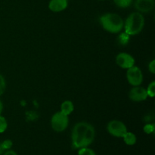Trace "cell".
I'll use <instances>...</instances> for the list:
<instances>
[{"instance_id": "1", "label": "cell", "mask_w": 155, "mask_h": 155, "mask_svg": "<svg viewBox=\"0 0 155 155\" xmlns=\"http://www.w3.org/2000/svg\"><path fill=\"white\" fill-rule=\"evenodd\" d=\"M101 26L106 31L111 33H118L124 27V21L117 14L107 13L100 18Z\"/></svg>"}, {"instance_id": "2", "label": "cell", "mask_w": 155, "mask_h": 155, "mask_svg": "<svg viewBox=\"0 0 155 155\" xmlns=\"http://www.w3.org/2000/svg\"><path fill=\"white\" fill-rule=\"evenodd\" d=\"M145 26V18L140 12H133L129 15L124 23L125 33L130 36L139 34Z\"/></svg>"}, {"instance_id": "3", "label": "cell", "mask_w": 155, "mask_h": 155, "mask_svg": "<svg viewBox=\"0 0 155 155\" xmlns=\"http://www.w3.org/2000/svg\"><path fill=\"white\" fill-rule=\"evenodd\" d=\"M88 123L80 122L75 124L72 130L71 139H72V146L75 149H80L84 147V140L86 131L89 127Z\"/></svg>"}, {"instance_id": "4", "label": "cell", "mask_w": 155, "mask_h": 155, "mask_svg": "<svg viewBox=\"0 0 155 155\" xmlns=\"http://www.w3.org/2000/svg\"><path fill=\"white\" fill-rule=\"evenodd\" d=\"M68 124H69L68 116L61 111L54 114L51 119V128L58 133L64 131L68 128Z\"/></svg>"}, {"instance_id": "5", "label": "cell", "mask_w": 155, "mask_h": 155, "mask_svg": "<svg viewBox=\"0 0 155 155\" xmlns=\"http://www.w3.org/2000/svg\"><path fill=\"white\" fill-rule=\"evenodd\" d=\"M107 130L111 136L117 138H123L127 132V128L125 124L117 120H114L108 123Z\"/></svg>"}, {"instance_id": "6", "label": "cell", "mask_w": 155, "mask_h": 155, "mask_svg": "<svg viewBox=\"0 0 155 155\" xmlns=\"http://www.w3.org/2000/svg\"><path fill=\"white\" fill-rule=\"evenodd\" d=\"M127 78L129 83L133 86H139L143 82V74L140 68L136 66L127 69Z\"/></svg>"}, {"instance_id": "7", "label": "cell", "mask_w": 155, "mask_h": 155, "mask_svg": "<svg viewBox=\"0 0 155 155\" xmlns=\"http://www.w3.org/2000/svg\"><path fill=\"white\" fill-rule=\"evenodd\" d=\"M116 63L123 69H129L134 66L135 59L131 54L126 52H121L116 57Z\"/></svg>"}, {"instance_id": "8", "label": "cell", "mask_w": 155, "mask_h": 155, "mask_svg": "<svg viewBox=\"0 0 155 155\" xmlns=\"http://www.w3.org/2000/svg\"><path fill=\"white\" fill-rule=\"evenodd\" d=\"M129 97L133 101L140 102L147 99L148 94H147L146 89L140 86H134L129 93Z\"/></svg>"}, {"instance_id": "9", "label": "cell", "mask_w": 155, "mask_h": 155, "mask_svg": "<svg viewBox=\"0 0 155 155\" xmlns=\"http://www.w3.org/2000/svg\"><path fill=\"white\" fill-rule=\"evenodd\" d=\"M154 0H136L135 8L140 13H148L154 8Z\"/></svg>"}, {"instance_id": "10", "label": "cell", "mask_w": 155, "mask_h": 155, "mask_svg": "<svg viewBox=\"0 0 155 155\" xmlns=\"http://www.w3.org/2000/svg\"><path fill=\"white\" fill-rule=\"evenodd\" d=\"M68 0H51L48 3V8L53 12H61L68 7Z\"/></svg>"}, {"instance_id": "11", "label": "cell", "mask_w": 155, "mask_h": 155, "mask_svg": "<svg viewBox=\"0 0 155 155\" xmlns=\"http://www.w3.org/2000/svg\"><path fill=\"white\" fill-rule=\"evenodd\" d=\"M74 110V105L73 104L72 101H69V100H67L62 102L61 105V112H62L63 114H64L65 115H68L69 116L71 114H72V112Z\"/></svg>"}, {"instance_id": "12", "label": "cell", "mask_w": 155, "mask_h": 155, "mask_svg": "<svg viewBox=\"0 0 155 155\" xmlns=\"http://www.w3.org/2000/svg\"><path fill=\"white\" fill-rule=\"evenodd\" d=\"M123 139H124V142L127 145H130V146L134 145L136 143V141H137V138H136V135L134 133H131V132L128 131L123 136Z\"/></svg>"}, {"instance_id": "13", "label": "cell", "mask_w": 155, "mask_h": 155, "mask_svg": "<svg viewBox=\"0 0 155 155\" xmlns=\"http://www.w3.org/2000/svg\"><path fill=\"white\" fill-rule=\"evenodd\" d=\"M115 5L121 8H126L130 7L132 4L133 0H114Z\"/></svg>"}, {"instance_id": "14", "label": "cell", "mask_w": 155, "mask_h": 155, "mask_svg": "<svg viewBox=\"0 0 155 155\" xmlns=\"http://www.w3.org/2000/svg\"><path fill=\"white\" fill-rule=\"evenodd\" d=\"M130 35L127 34V33H123L118 36V41H119L120 44L121 45H127L130 40Z\"/></svg>"}, {"instance_id": "15", "label": "cell", "mask_w": 155, "mask_h": 155, "mask_svg": "<svg viewBox=\"0 0 155 155\" xmlns=\"http://www.w3.org/2000/svg\"><path fill=\"white\" fill-rule=\"evenodd\" d=\"M78 155H96V154L92 149L89 148L88 147H85L79 149Z\"/></svg>"}, {"instance_id": "16", "label": "cell", "mask_w": 155, "mask_h": 155, "mask_svg": "<svg viewBox=\"0 0 155 155\" xmlns=\"http://www.w3.org/2000/svg\"><path fill=\"white\" fill-rule=\"evenodd\" d=\"M146 91L148 96L151 97V98H154L155 95V81H152L148 85Z\"/></svg>"}, {"instance_id": "17", "label": "cell", "mask_w": 155, "mask_h": 155, "mask_svg": "<svg viewBox=\"0 0 155 155\" xmlns=\"http://www.w3.org/2000/svg\"><path fill=\"white\" fill-rule=\"evenodd\" d=\"M8 123L4 117L0 115V133H2L7 130Z\"/></svg>"}, {"instance_id": "18", "label": "cell", "mask_w": 155, "mask_h": 155, "mask_svg": "<svg viewBox=\"0 0 155 155\" xmlns=\"http://www.w3.org/2000/svg\"><path fill=\"white\" fill-rule=\"evenodd\" d=\"M1 145L2 146L3 149L5 151H7V150H10L12 148V145H13V142L10 139H6V140L3 141L2 142H1Z\"/></svg>"}, {"instance_id": "19", "label": "cell", "mask_w": 155, "mask_h": 155, "mask_svg": "<svg viewBox=\"0 0 155 155\" xmlns=\"http://www.w3.org/2000/svg\"><path fill=\"white\" fill-rule=\"evenodd\" d=\"M144 131L146 134H151L154 132L155 130V127H154V124H148L144 127L143 128Z\"/></svg>"}, {"instance_id": "20", "label": "cell", "mask_w": 155, "mask_h": 155, "mask_svg": "<svg viewBox=\"0 0 155 155\" xmlns=\"http://www.w3.org/2000/svg\"><path fill=\"white\" fill-rule=\"evenodd\" d=\"M6 88V83L4 77L0 74V96L4 93L5 90Z\"/></svg>"}, {"instance_id": "21", "label": "cell", "mask_w": 155, "mask_h": 155, "mask_svg": "<svg viewBox=\"0 0 155 155\" xmlns=\"http://www.w3.org/2000/svg\"><path fill=\"white\" fill-rule=\"evenodd\" d=\"M148 69L151 74H155V60H152L148 64Z\"/></svg>"}, {"instance_id": "22", "label": "cell", "mask_w": 155, "mask_h": 155, "mask_svg": "<svg viewBox=\"0 0 155 155\" xmlns=\"http://www.w3.org/2000/svg\"><path fill=\"white\" fill-rule=\"evenodd\" d=\"M27 118H28L29 120H35L36 118L38 117L36 114L33 111H30L29 113L27 112Z\"/></svg>"}, {"instance_id": "23", "label": "cell", "mask_w": 155, "mask_h": 155, "mask_svg": "<svg viewBox=\"0 0 155 155\" xmlns=\"http://www.w3.org/2000/svg\"><path fill=\"white\" fill-rule=\"evenodd\" d=\"M4 155H18V154L12 150H7V151L4 153Z\"/></svg>"}, {"instance_id": "24", "label": "cell", "mask_w": 155, "mask_h": 155, "mask_svg": "<svg viewBox=\"0 0 155 155\" xmlns=\"http://www.w3.org/2000/svg\"><path fill=\"white\" fill-rule=\"evenodd\" d=\"M3 110V104H2V101L0 100V115H1L2 112Z\"/></svg>"}, {"instance_id": "25", "label": "cell", "mask_w": 155, "mask_h": 155, "mask_svg": "<svg viewBox=\"0 0 155 155\" xmlns=\"http://www.w3.org/2000/svg\"><path fill=\"white\" fill-rule=\"evenodd\" d=\"M4 151H5V150L3 149L1 143H0V155H2V154H4Z\"/></svg>"}, {"instance_id": "26", "label": "cell", "mask_w": 155, "mask_h": 155, "mask_svg": "<svg viewBox=\"0 0 155 155\" xmlns=\"http://www.w3.org/2000/svg\"><path fill=\"white\" fill-rule=\"evenodd\" d=\"M101 1H102V0H101Z\"/></svg>"}]
</instances>
